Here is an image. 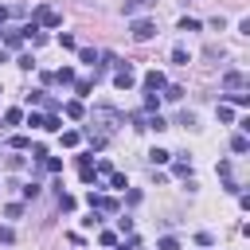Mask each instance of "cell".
Segmentation results:
<instances>
[{
    "instance_id": "6da1fadb",
    "label": "cell",
    "mask_w": 250,
    "mask_h": 250,
    "mask_svg": "<svg viewBox=\"0 0 250 250\" xmlns=\"http://www.w3.org/2000/svg\"><path fill=\"white\" fill-rule=\"evenodd\" d=\"M129 31H133V39H137V43H148V39L156 35V23H152V20H133V23H129Z\"/></svg>"
},
{
    "instance_id": "7a4b0ae2",
    "label": "cell",
    "mask_w": 250,
    "mask_h": 250,
    "mask_svg": "<svg viewBox=\"0 0 250 250\" xmlns=\"http://www.w3.org/2000/svg\"><path fill=\"white\" fill-rule=\"evenodd\" d=\"M133 82H137V74H133V66H129V62H117V74H113V86H117V90H129Z\"/></svg>"
},
{
    "instance_id": "3957f363",
    "label": "cell",
    "mask_w": 250,
    "mask_h": 250,
    "mask_svg": "<svg viewBox=\"0 0 250 250\" xmlns=\"http://www.w3.org/2000/svg\"><path fill=\"white\" fill-rule=\"evenodd\" d=\"M86 203H90V211H117V199L98 195V191H90V195H86Z\"/></svg>"
},
{
    "instance_id": "277c9868",
    "label": "cell",
    "mask_w": 250,
    "mask_h": 250,
    "mask_svg": "<svg viewBox=\"0 0 250 250\" xmlns=\"http://www.w3.org/2000/svg\"><path fill=\"white\" fill-rule=\"evenodd\" d=\"M164 86H168V78H164L160 70H148V74H145V90H148V94H160Z\"/></svg>"
},
{
    "instance_id": "5b68a950",
    "label": "cell",
    "mask_w": 250,
    "mask_h": 250,
    "mask_svg": "<svg viewBox=\"0 0 250 250\" xmlns=\"http://www.w3.org/2000/svg\"><path fill=\"white\" fill-rule=\"evenodd\" d=\"M35 23H43V27H59V12H55V8H35Z\"/></svg>"
},
{
    "instance_id": "8992f818",
    "label": "cell",
    "mask_w": 250,
    "mask_h": 250,
    "mask_svg": "<svg viewBox=\"0 0 250 250\" xmlns=\"http://www.w3.org/2000/svg\"><path fill=\"white\" fill-rule=\"evenodd\" d=\"M223 86H227V90H242V86H246V74H242V70H227V74H223Z\"/></svg>"
},
{
    "instance_id": "52a82bcc",
    "label": "cell",
    "mask_w": 250,
    "mask_h": 250,
    "mask_svg": "<svg viewBox=\"0 0 250 250\" xmlns=\"http://www.w3.org/2000/svg\"><path fill=\"white\" fill-rule=\"evenodd\" d=\"M62 113H66L70 121H82V117H86V105H82V102L74 98V102H66V105H62Z\"/></svg>"
},
{
    "instance_id": "ba28073f",
    "label": "cell",
    "mask_w": 250,
    "mask_h": 250,
    "mask_svg": "<svg viewBox=\"0 0 250 250\" xmlns=\"http://www.w3.org/2000/svg\"><path fill=\"white\" fill-rule=\"evenodd\" d=\"M148 8H152V0H125V16H141Z\"/></svg>"
},
{
    "instance_id": "9c48e42d",
    "label": "cell",
    "mask_w": 250,
    "mask_h": 250,
    "mask_svg": "<svg viewBox=\"0 0 250 250\" xmlns=\"http://www.w3.org/2000/svg\"><path fill=\"white\" fill-rule=\"evenodd\" d=\"M90 90H94V78H74V94L78 98H86Z\"/></svg>"
},
{
    "instance_id": "30bf717a",
    "label": "cell",
    "mask_w": 250,
    "mask_h": 250,
    "mask_svg": "<svg viewBox=\"0 0 250 250\" xmlns=\"http://www.w3.org/2000/svg\"><path fill=\"white\" fill-rule=\"evenodd\" d=\"M246 148H250L246 133H234V137H230V152H246Z\"/></svg>"
},
{
    "instance_id": "8fae6325",
    "label": "cell",
    "mask_w": 250,
    "mask_h": 250,
    "mask_svg": "<svg viewBox=\"0 0 250 250\" xmlns=\"http://www.w3.org/2000/svg\"><path fill=\"white\" fill-rule=\"evenodd\" d=\"M55 82H62V86H74V70H70V66L55 70Z\"/></svg>"
},
{
    "instance_id": "7c38bea8",
    "label": "cell",
    "mask_w": 250,
    "mask_h": 250,
    "mask_svg": "<svg viewBox=\"0 0 250 250\" xmlns=\"http://www.w3.org/2000/svg\"><path fill=\"white\" fill-rule=\"evenodd\" d=\"M4 43H8V47H20V43H23V31H20V27H16V31H4Z\"/></svg>"
},
{
    "instance_id": "4fadbf2b",
    "label": "cell",
    "mask_w": 250,
    "mask_h": 250,
    "mask_svg": "<svg viewBox=\"0 0 250 250\" xmlns=\"http://www.w3.org/2000/svg\"><path fill=\"white\" fill-rule=\"evenodd\" d=\"M160 94H164V98H168V102H180V98H184V86H164V90H160Z\"/></svg>"
},
{
    "instance_id": "5bb4252c",
    "label": "cell",
    "mask_w": 250,
    "mask_h": 250,
    "mask_svg": "<svg viewBox=\"0 0 250 250\" xmlns=\"http://www.w3.org/2000/svg\"><path fill=\"white\" fill-rule=\"evenodd\" d=\"M23 121V109H4V125H20Z\"/></svg>"
},
{
    "instance_id": "9a60e30c",
    "label": "cell",
    "mask_w": 250,
    "mask_h": 250,
    "mask_svg": "<svg viewBox=\"0 0 250 250\" xmlns=\"http://www.w3.org/2000/svg\"><path fill=\"white\" fill-rule=\"evenodd\" d=\"M78 141H82V133H78V129H66V133H62V145H66V148H74Z\"/></svg>"
},
{
    "instance_id": "2e32d148",
    "label": "cell",
    "mask_w": 250,
    "mask_h": 250,
    "mask_svg": "<svg viewBox=\"0 0 250 250\" xmlns=\"http://www.w3.org/2000/svg\"><path fill=\"white\" fill-rule=\"evenodd\" d=\"M148 160H152V164H168V160H172V152H164V148H152V152H148Z\"/></svg>"
},
{
    "instance_id": "e0dca14e",
    "label": "cell",
    "mask_w": 250,
    "mask_h": 250,
    "mask_svg": "<svg viewBox=\"0 0 250 250\" xmlns=\"http://www.w3.org/2000/svg\"><path fill=\"white\" fill-rule=\"evenodd\" d=\"M78 55H82V62H90V66H98V51H94V47H82Z\"/></svg>"
},
{
    "instance_id": "ac0fdd59",
    "label": "cell",
    "mask_w": 250,
    "mask_h": 250,
    "mask_svg": "<svg viewBox=\"0 0 250 250\" xmlns=\"http://www.w3.org/2000/svg\"><path fill=\"white\" fill-rule=\"evenodd\" d=\"M8 145H12V148H16V152H23V148H27V145H31V141H27V137H23V133H16V137H12V141H8Z\"/></svg>"
},
{
    "instance_id": "d6986e66",
    "label": "cell",
    "mask_w": 250,
    "mask_h": 250,
    "mask_svg": "<svg viewBox=\"0 0 250 250\" xmlns=\"http://www.w3.org/2000/svg\"><path fill=\"white\" fill-rule=\"evenodd\" d=\"M59 207H62V211H74V195H66L62 188H59Z\"/></svg>"
},
{
    "instance_id": "ffe728a7",
    "label": "cell",
    "mask_w": 250,
    "mask_h": 250,
    "mask_svg": "<svg viewBox=\"0 0 250 250\" xmlns=\"http://www.w3.org/2000/svg\"><path fill=\"white\" fill-rule=\"evenodd\" d=\"M98 242H102V246H117V234H113V230H102Z\"/></svg>"
},
{
    "instance_id": "44dd1931",
    "label": "cell",
    "mask_w": 250,
    "mask_h": 250,
    "mask_svg": "<svg viewBox=\"0 0 250 250\" xmlns=\"http://www.w3.org/2000/svg\"><path fill=\"white\" fill-rule=\"evenodd\" d=\"M180 31H199V20H188V16H184V20H180Z\"/></svg>"
},
{
    "instance_id": "7402d4cb",
    "label": "cell",
    "mask_w": 250,
    "mask_h": 250,
    "mask_svg": "<svg viewBox=\"0 0 250 250\" xmlns=\"http://www.w3.org/2000/svg\"><path fill=\"white\" fill-rule=\"evenodd\" d=\"M59 47H62V51H74L78 43H74V35H59Z\"/></svg>"
},
{
    "instance_id": "603a6c76",
    "label": "cell",
    "mask_w": 250,
    "mask_h": 250,
    "mask_svg": "<svg viewBox=\"0 0 250 250\" xmlns=\"http://www.w3.org/2000/svg\"><path fill=\"white\" fill-rule=\"evenodd\" d=\"M172 62H180V66H188V51H184V47H176V51H172Z\"/></svg>"
},
{
    "instance_id": "cb8c5ba5",
    "label": "cell",
    "mask_w": 250,
    "mask_h": 250,
    "mask_svg": "<svg viewBox=\"0 0 250 250\" xmlns=\"http://www.w3.org/2000/svg\"><path fill=\"white\" fill-rule=\"evenodd\" d=\"M43 168H47V172H59V168H62V160H55V156H43Z\"/></svg>"
},
{
    "instance_id": "d4e9b609",
    "label": "cell",
    "mask_w": 250,
    "mask_h": 250,
    "mask_svg": "<svg viewBox=\"0 0 250 250\" xmlns=\"http://www.w3.org/2000/svg\"><path fill=\"white\" fill-rule=\"evenodd\" d=\"M109 184H113V188H121V191H125V188H129V180H125V176H121V172H113V176H109Z\"/></svg>"
},
{
    "instance_id": "484cf974",
    "label": "cell",
    "mask_w": 250,
    "mask_h": 250,
    "mask_svg": "<svg viewBox=\"0 0 250 250\" xmlns=\"http://www.w3.org/2000/svg\"><path fill=\"white\" fill-rule=\"evenodd\" d=\"M35 195H39V184H35V180H31V184H23V199H35Z\"/></svg>"
},
{
    "instance_id": "4316f807",
    "label": "cell",
    "mask_w": 250,
    "mask_h": 250,
    "mask_svg": "<svg viewBox=\"0 0 250 250\" xmlns=\"http://www.w3.org/2000/svg\"><path fill=\"white\" fill-rule=\"evenodd\" d=\"M4 215H8V219H20V215H23V207H20V203H8V207H4Z\"/></svg>"
},
{
    "instance_id": "83f0119b",
    "label": "cell",
    "mask_w": 250,
    "mask_h": 250,
    "mask_svg": "<svg viewBox=\"0 0 250 250\" xmlns=\"http://www.w3.org/2000/svg\"><path fill=\"white\" fill-rule=\"evenodd\" d=\"M160 105V94H145V109H156Z\"/></svg>"
},
{
    "instance_id": "f1b7e54d",
    "label": "cell",
    "mask_w": 250,
    "mask_h": 250,
    "mask_svg": "<svg viewBox=\"0 0 250 250\" xmlns=\"http://www.w3.org/2000/svg\"><path fill=\"white\" fill-rule=\"evenodd\" d=\"M219 121H227V125L234 121V113H230V105H219Z\"/></svg>"
},
{
    "instance_id": "f546056e",
    "label": "cell",
    "mask_w": 250,
    "mask_h": 250,
    "mask_svg": "<svg viewBox=\"0 0 250 250\" xmlns=\"http://www.w3.org/2000/svg\"><path fill=\"white\" fill-rule=\"evenodd\" d=\"M43 129H62V125H59V117H55V113H47V117H43Z\"/></svg>"
},
{
    "instance_id": "4dcf8cb0",
    "label": "cell",
    "mask_w": 250,
    "mask_h": 250,
    "mask_svg": "<svg viewBox=\"0 0 250 250\" xmlns=\"http://www.w3.org/2000/svg\"><path fill=\"white\" fill-rule=\"evenodd\" d=\"M98 172H102V176L109 180V176H113V164H109V160H98Z\"/></svg>"
},
{
    "instance_id": "1f68e13d",
    "label": "cell",
    "mask_w": 250,
    "mask_h": 250,
    "mask_svg": "<svg viewBox=\"0 0 250 250\" xmlns=\"http://www.w3.org/2000/svg\"><path fill=\"white\" fill-rule=\"evenodd\" d=\"M0 242H16V230L12 227H0Z\"/></svg>"
},
{
    "instance_id": "d6a6232c",
    "label": "cell",
    "mask_w": 250,
    "mask_h": 250,
    "mask_svg": "<svg viewBox=\"0 0 250 250\" xmlns=\"http://www.w3.org/2000/svg\"><path fill=\"white\" fill-rule=\"evenodd\" d=\"M156 250H180V242H176V238H160V246H156Z\"/></svg>"
},
{
    "instance_id": "836d02e7",
    "label": "cell",
    "mask_w": 250,
    "mask_h": 250,
    "mask_svg": "<svg viewBox=\"0 0 250 250\" xmlns=\"http://www.w3.org/2000/svg\"><path fill=\"white\" fill-rule=\"evenodd\" d=\"M133 246H137V238H129V242H121L117 250H133Z\"/></svg>"
},
{
    "instance_id": "e575fe53",
    "label": "cell",
    "mask_w": 250,
    "mask_h": 250,
    "mask_svg": "<svg viewBox=\"0 0 250 250\" xmlns=\"http://www.w3.org/2000/svg\"><path fill=\"white\" fill-rule=\"evenodd\" d=\"M8 12H12V8H4V4H0V23H4V20H8Z\"/></svg>"
}]
</instances>
